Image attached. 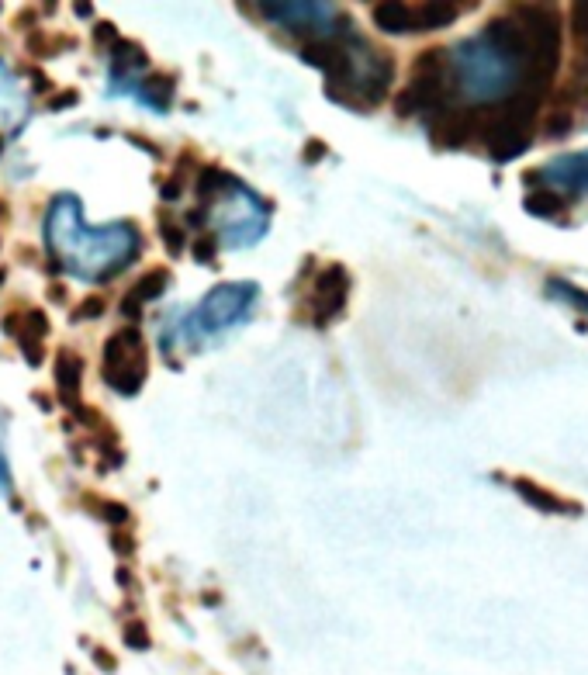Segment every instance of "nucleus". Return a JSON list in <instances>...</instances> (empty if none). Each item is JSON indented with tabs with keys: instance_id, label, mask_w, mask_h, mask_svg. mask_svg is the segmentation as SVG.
I'll use <instances>...</instances> for the list:
<instances>
[{
	"instance_id": "obj_19",
	"label": "nucleus",
	"mask_w": 588,
	"mask_h": 675,
	"mask_svg": "<svg viewBox=\"0 0 588 675\" xmlns=\"http://www.w3.org/2000/svg\"><path fill=\"white\" fill-rule=\"evenodd\" d=\"M191 253H194V260L198 264H215V257H218V243H215V236L211 232H198V236L191 239Z\"/></svg>"
},
{
	"instance_id": "obj_8",
	"label": "nucleus",
	"mask_w": 588,
	"mask_h": 675,
	"mask_svg": "<svg viewBox=\"0 0 588 675\" xmlns=\"http://www.w3.org/2000/svg\"><path fill=\"white\" fill-rule=\"evenodd\" d=\"M0 329L18 343L28 364L32 367L42 364L45 340H49V315L42 309H35V305H14V309L0 315Z\"/></svg>"
},
{
	"instance_id": "obj_2",
	"label": "nucleus",
	"mask_w": 588,
	"mask_h": 675,
	"mask_svg": "<svg viewBox=\"0 0 588 675\" xmlns=\"http://www.w3.org/2000/svg\"><path fill=\"white\" fill-rule=\"evenodd\" d=\"M256 298H260V284L253 281H229L211 288L205 298H201L198 309L191 312H177L173 319L163 322L160 333V347L163 354H170L177 347H187L198 354L201 347L215 343L218 336H225L229 329H236L239 322H246L256 309Z\"/></svg>"
},
{
	"instance_id": "obj_25",
	"label": "nucleus",
	"mask_w": 588,
	"mask_h": 675,
	"mask_svg": "<svg viewBox=\"0 0 588 675\" xmlns=\"http://www.w3.org/2000/svg\"><path fill=\"white\" fill-rule=\"evenodd\" d=\"M77 101H80V90H73V87H70V90H59V94L52 97L49 108H52V111H66V108H73V104H77Z\"/></svg>"
},
{
	"instance_id": "obj_1",
	"label": "nucleus",
	"mask_w": 588,
	"mask_h": 675,
	"mask_svg": "<svg viewBox=\"0 0 588 675\" xmlns=\"http://www.w3.org/2000/svg\"><path fill=\"white\" fill-rule=\"evenodd\" d=\"M84 205L77 194L63 191L45 208V246L56 270L80 277L87 284H104L125 267H132L142 253V229L135 222H115L90 229L84 225Z\"/></svg>"
},
{
	"instance_id": "obj_12",
	"label": "nucleus",
	"mask_w": 588,
	"mask_h": 675,
	"mask_svg": "<svg viewBox=\"0 0 588 675\" xmlns=\"http://www.w3.org/2000/svg\"><path fill=\"white\" fill-rule=\"evenodd\" d=\"M84 374H87V364L77 350H70V347L59 350L56 354V395H59V405H63V409L73 412L77 405H84V399H80Z\"/></svg>"
},
{
	"instance_id": "obj_5",
	"label": "nucleus",
	"mask_w": 588,
	"mask_h": 675,
	"mask_svg": "<svg viewBox=\"0 0 588 675\" xmlns=\"http://www.w3.org/2000/svg\"><path fill=\"white\" fill-rule=\"evenodd\" d=\"M149 374V354H146V336L139 326H122L104 340V357H101V378L111 392L132 395L142 392Z\"/></svg>"
},
{
	"instance_id": "obj_31",
	"label": "nucleus",
	"mask_w": 588,
	"mask_h": 675,
	"mask_svg": "<svg viewBox=\"0 0 588 675\" xmlns=\"http://www.w3.org/2000/svg\"><path fill=\"white\" fill-rule=\"evenodd\" d=\"M0 222H7V201H0Z\"/></svg>"
},
{
	"instance_id": "obj_29",
	"label": "nucleus",
	"mask_w": 588,
	"mask_h": 675,
	"mask_svg": "<svg viewBox=\"0 0 588 675\" xmlns=\"http://www.w3.org/2000/svg\"><path fill=\"white\" fill-rule=\"evenodd\" d=\"M319 156H326V146H322L319 139H312L305 146V163H319Z\"/></svg>"
},
{
	"instance_id": "obj_15",
	"label": "nucleus",
	"mask_w": 588,
	"mask_h": 675,
	"mask_svg": "<svg viewBox=\"0 0 588 675\" xmlns=\"http://www.w3.org/2000/svg\"><path fill=\"white\" fill-rule=\"evenodd\" d=\"M571 201L568 194H557L554 187H533L530 194L523 198V208L537 219H561V215L571 212Z\"/></svg>"
},
{
	"instance_id": "obj_23",
	"label": "nucleus",
	"mask_w": 588,
	"mask_h": 675,
	"mask_svg": "<svg viewBox=\"0 0 588 675\" xmlns=\"http://www.w3.org/2000/svg\"><path fill=\"white\" fill-rule=\"evenodd\" d=\"M111 547H115L122 558H132V551H135V537H132V527H122V530H115L111 534Z\"/></svg>"
},
{
	"instance_id": "obj_10",
	"label": "nucleus",
	"mask_w": 588,
	"mask_h": 675,
	"mask_svg": "<svg viewBox=\"0 0 588 675\" xmlns=\"http://www.w3.org/2000/svg\"><path fill=\"white\" fill-rule=\"evenodd\" d=\"M533 180H554V191L564 194V191H588V153H578V156H557L554 163H547V167H537V170H526V184H533Z\"/></svg>"
},
{
	"instance_id": "obj_21",
	"label": "nucleus",
	"mask_w": 588,
	"mask_h": 675,
	"mask_svg": "<svg viewBox=\"0 0 588 675\" xmlns=\"http://www.w3.org/2000/svg\"><path fill=\"white\" fill-rule=\"evenodd\" d=\"M118 39H122V35H118L115 21H97V25H94V45L101 52H108Z\"/></svg>"
},
{
	"instance_id": "obj_30",
	"label": "nucleus",
	"mask_w": 588,
	"mask_h": 675,
	"mask_svg": "<svg viewBox=\"0 0 588 675\" xmlns=\"http://www.w3.org/2000/svg\"><path fill=\"white\" fill-rule=\"evenodd\" d=\"M118 582H122L125 589H132V572H128V568H118Z\"/></svg>"
},
{
	"instance_id": "obj_24",
	"label": "nucleus",
	"mask_w": 588,
	"mask_h": 675,
	"mask_svg": "<svg viewBox=\"0 0 588 675\" xmlns=\"http://www.w3.org/2000/svg\"><path fill=\"white\" fill-rule=\"evenodd\" d=\"M90 655H94V665H97V669H101V672H108V675H111V672L118 669V662H115V658H111V651H108V648H97V644H94V648H90Z\"/></svg>"
},
{
	"instance_id": "obj_33",
	"label": "nucleus",
	"mask_w": 588,
	"mask_h": 675,
	"mask_svg": "<svg viewBox=\"0 0 588 675\" xmlns=\"http://www.w3.org/2000/svg\"><path fill=\"white\" fill-rule=\"evenodd\" d=\"M4 281H7V270H0V284H4Z\"/></svg>"
},
{
	"instance_id": "obj_22",
	"label": "nucleus",
	"mask_w": 588,
	"mask_h": 675,
	"mask_svg": "<svg viewBox=\"0 0 588 675\" xmlns=\"http://www.w3.org/2000/svg\"><path fill=\"white\" fill-rule=\"evenodd\" d=\"M104 309H108V302H104V298H84V302H80L77 309H73V322H80V319H101Z\"/></svg>"
},
{
	"instance_id": "obj_9",
	"label": "nucleus",
	"mask_w": 588,
	"mask_h": 675,
	"mask_svg": "<svg viewBox=\"0 0 588 675\" xmlns=\"http://www.w3.org/2000/svg\"><path fill=\"white\" fill-rule=\"evenodd\" d=\"M422 122H426V135L436 149L474 146V104H450Z\"/></svg>"
},
{
	"instance_id": "obj_27",
	"label": "nucleus",
	"mask_w": 588,
	"mask_h": 675,
	"mask_svg": "<svg viewBox=\"0 0 588 675\" xmlns=\"http://www.w3.org/2000/svg\"><path fill=\"white\" fill-rule=\"evenodd\" d=\"M128 142H132V146H139V149H146V153L153 156V160H163V149L156 146V142H149V139H139V135H128Z\"/></svg>"
},
{
	"instance_id": "obj_4",
	"label": "nucleus",
	"mask_w": 588,
	"mask_h": 675,
	"mask_svg": "<svg viewBox=\"0 0 588 675\" xmlns=\"http://www.w3.org/2000/svg\"><path fill=\"white\" fill-rule=\"evenodd\" d=\"M253 11L263 14L267 25L294 35L298 42H326L353 32L350 14L336 4H291V0H284V4H253Z\"/></svg>"
},
{
	"instance_id": "obj_26",
	"label": "nucleus",
	"mask_w": 588,
	"mask_h": 675,
	"mask_svg": "<svg viewBox=\"0 0 588 675\" xmlns=\"http://www.w3.org/2000/svg\"><path fill=\"white\" fill-rule=\"evenodd\" d=\"M0 492H4V495H11V492H14L11 468H7V454H4V447H0Z\"/></svg>"
},
{
	"instance_id": "obj_16",
	"label": "nucleus",
	"mask_w": 588,
	"mask_h": 675,
	"mask_svg": "<svg viewBox=\"0 0 588 675\" xmlns=\"http://www.w3.org/2000/svg\"><path fill=\"white\" fill-rule=\"evenodd\" d=\"M28 56H39V59H52V56H63V52H70L77 39H70V35H59V32H42V28H35L32 35H28Z\"/></svg>"
},
{
	"instance_id": "obj_3",
	"label": "nucleus",
	"mask_w": 588,
	"mask_h": 675,
	"mask_svg": "<svg viewBox=\"0 0 588 675\" xmlns=\"http://www.w3.org/2000/svg\"><path fill=\"white\" fill-rule=\"evenodd\" d=\"M457 104L454 70H450L447 45H429L409 66V84L395 94L398 118H429L436 111Z\"/></svg>"
},
{
	"instance_id": "obj_28",
	"label": "nucleus",
	"mask_w": 588,
	"mask_h": 675,
	"mask_svg": "<svg viewBox=\"0 0 588 675\" xmlns=\"http://www.w3.org/2000/svg\"><path fill=\"white\" fill-rule=\"evenodd\" d=\"M28 77H32V90H35V94H45V90H52V80H45V73L35 70V66L28 70Z\"/></svg>"
},
{
	"instance_id": "obj_32",
	"label": "nucleus",
	"mask_w": 588,
	"mask_h": 675,
	"mask_svg": "<svg viewBox=\"0 0 588 675\" xmlns=\"http://www.w3.org/2000/svg\"><path fill=\"white\" fill-rule=\"evenodd\" d=\"M4 146H7V142H4V132H0V156H4Z\"/></svg>"
},
{
	"instance_id": "obj_11",
	"label": "nucleus",
	"mask_w": 588,
	"mask_h": 675,
	"mask_svg": "<svg viewBox=\"0 0 588 675\" xmlns=\"http://www.w3.org/2000/svg\"><path fill=\"white\" fill-rule=\"evenodd\" d=\"M170 281H173V277H170L167 267H153V270H146V274H142L139 281L132 284V288L125 291V298L118 302V312H122L125 319H128V326H135V322L142 319V309H146L149 302H156V298L167 295Z\"/></svg>"
},
{
	"instance_id": "obj_20",
	"label": "nucleus",
	"mask_w": 588,
	"mask_h": 675,
	"mask_svg": "<svg viewBox=\"0 0 588 675\" xmlns=\"http://www.w3.org/2000/svg\"><path fill=\"white\" fill-rule=\"evenodd\" d=\"M122 641H125V648H132V651H146L149 627L142 624V620H132V624H125V630H122Z\"/></svg>"
},
{
	"instance_id": "obj_17",
	"label": "nucleus",
	"mask_w": 588,
	"mask_h": 675,
	"mask_svg": "<svg viewBox=\"0 0 588 675\" xmlns=\"http://www.w3.org/2000/svg\"><path fill=\"white\" fill-rule=\"evenodd\" d=\"M84 506L90 509V513L97 516V520L111 523L115 530L122 527H132V513L122 506V502H111V499H97V495H84Z\"/></svg>"
},
{
	"instance_id": "obj_18",
	"label": "nucleus",
	"mask_w": 588,
	"mask_h": 675,
	"mask_svg": "<svg viewBox=\"0 0 588 675\" xmlns=\"http://www.w3.org/2000/svg\"><path fill=\"white\" fill-rule=\"evenodd\" d=\"M160 236H163V246H167L170 257H180L184 253V243H187V225L180 215L173 212H160Z\"/></svg>"
},
{
	"instance_id": "obj_14",
	"label": "nucleus",
	"mask_w": 588,
	"mask_h": 675,
	"mask_svg": "<svg viewBox=\"0 0 588 675\" xmlns=\"http://www.w3.org/2000/svg\"><path fill=\"white\" fill-rule=\"evenodd\" d=\"M128 94L146 104L149 111H156V115H167L173 108V94H177V77H170V73H146L142 80H135Z\"/></svg>"
},
{
	"instance_id": "obj_6",
	"label": "nucleus",
	"mask_w": 588,
	"mask_h": 675,
	"mask_svg": "<svg viewBox=\"0 0 588 675\" xmlns=\"http://www.w3.org/2000/svg\"><path fill=\"white\" fill-rule=\"evenodd\" d=\"M464 4H405V0H391V4H374L371 18L381 32L388 35H422L447 28L461 18Z\"/></svg>"
},
{
	"instance_id": "obj_13",
	"label": "nucleus",
	"mask_w": 588,
	"mask_h": 675,
	"mask_svg": "<svg viewBox=\"0 0 588 675\" xmlns=\"http://www.w3.org/2000/svg\"><path fill=\"white\" fill-rule=\"evenodd\" d=\"M509 485L512 492L530 502L533 509H544V513H554V516H582V506H578L575 499H564L561 492L547 489V485L533 482V478H509Z\"/></svg>"
},
{
	"instance_id": "obj_7",
	"label": "nucleus",
	"mask_w": 588,
	"mask_h": 675,
	"mask_svg": "<svg viewBox=\"0 0 588 675\" xmlns=\"http://www.w3.org/2000/svg\"><path fill=\"white\" fill-rule=\"evenodd\" d=\"M346 302H350V270L343 264H329L312 277V288L305 291L298 315L312 322L315 329H329V322L343 315Z\"/></svg>"
}]
</instances>
